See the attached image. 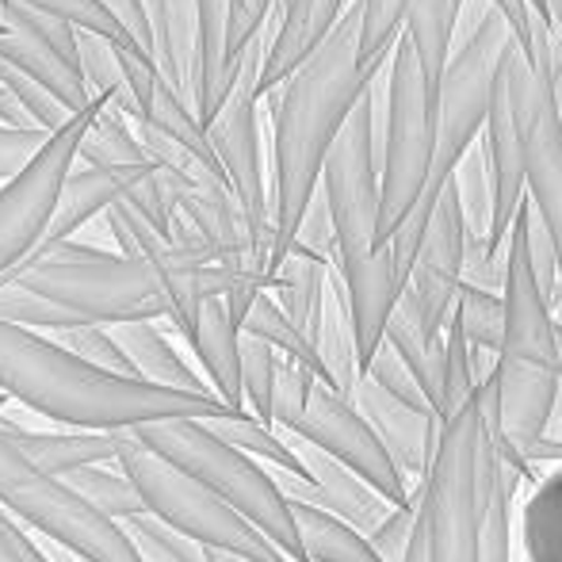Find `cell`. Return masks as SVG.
<instances>
[{
  "label": "cell",
  "mask_w": 562,
  "mask_h": 562,
  "mask_svg": "<svg viewBox=\"0 0 562 562\" xmlns=\"http://www.w3.org/2000/svg\"><path fill=\"white\" fill-rule=\"evenodd\" d=\"M371 74L360 61V4H348L318 46L260 100L272 104V180H268V215H272V252L268 276L291 249L318 192L322 165L337 131L360 100Z\"/></svg>",
  "instance_id": "6da1fadb"
},
{
  "label": "cell",
  "mask_w": 562,
  "mask_h": 562,
  "mask_svg": "<svg viewBox=\"0 0 562 562\" xmlns=\"http://www.w3.org/2000/svg\"><path fill=\"white\" fill-rule=\"evenodd\" d=\"M0 391L66 429H134L146 422H215L234 414L215 391H172L100 368L35 329L0 322Z\"/></svg>",
  "instance_id": "7a4b0ae2"
},
{
  "label": "cell",
  "mask_w": 562,
  "mask_h": 562,
  "mask_svg": "<svg viewBox=\"0 0 562 562\" xmlns=\"http://www.w3.org/2000/svg\"><path fill=\"white\" fill-rule=\"evenodd\" d=\"M318 192L334 226V268L345 283L356 356L363 368L383 340L386 318L402 291L391 249L379 241V161L368 85L329 146Z\"/></svg>",
  "instance_id": "3957f363"
},
{
  "label": "cell",
  "mask_w": 562,
  "mask_h": 562,
  "mask_svg": "<svg viewBox=\"0 0 562 562\" xmlns=\"http://www.w3.org/2000/svg\"><path fill=\"white\" fill-rule=\"evenodd\" d=\"M494 379H479L463 406L440 422V437L417 479V525L425 562H479V528L497 467Z\"/></svg>",
  "instance_id": "277c9868"
},
{
  "label": "cell",
  "mask_w": 562,
  "mask_h": 562,
  "mask_svg": "<svg viewBox=\"0 0 562 562\" xmlns=\"http://www.w3.org/2000/svg\"><path fill=\"white\" fill-rule=\"evenodd\" d=\"M502 306L505 326L490 379H494L502 437L520 456L532 440H540L551 429L562 379L555 360V311L540 295V283H536L532 265H528L525 234H520L517 218H513L509 234H505Z\"/></svg>",
  "instance_id": "5b68a950"
},
{
  "label": "cell",
  "mask_w": 562,
  "mask_h": 562,
  "mask_svg": "<svg viewBox=\"0 0 562 562\" xmlns=\"http://www.w3.org/2000/svg\"><path fill=\"white\" fill-rule=\"evenodd\" d=\"M505 43H509V27H505L502 12H497L494 0H490L479 27L451 46L445 77H440V85H437V142H432L429 180H425L422 200L414 203L406 223L386 237V249H391V257H394L398 283H406V276H409V265H414V257H417V241H422V234H425L432 203L445 192L451 169H456L459 157L474 146L482 123H486L490 100H494L497 61H502Z\"/></svg>",
  "instance_id": "8992f818"
},
{
  "label": "cell",
  "mask_w": 562,
  "mask_h": 562,
  "mask_svg": "<svg viewBox=\"0 0 562 562\" xmlns=\"http://www.w3.org/2000/svg\"><path fill=\"white\" fill-rule=\"evenodd\" d=\"M0 280H12L50 303L74 311L85 322L119 326L138 318H169V303L157 283L154 268L126 252L97 249L77 237L31 249Z\"/></svg>",
  "instance_id": "52a82bcc"
},
{
  "label": "cell",
  "mask_w": 562,
  "mask_h": 562,
  "mask_svg": "<svg viewBox=\"0 0 562 562\" xmlns=\"http://www.w3.org/2000/svg\"><path fill=\"white\" fill-rule=\"evenodd\" d=\"M131 432L149 451H157L161 459L177 463L180 471L200 479L207 490H215L229 509H237L249 525H257L291 562H306L303 548H299L295 520H291V502L283 497L272 471L260 459L226 445L218 432H211L207 422H192V417L146 422L134 425Z\"/></svg>",
  "instance_id": "ba28073f"
},
{
  "label": "cell",
  "mask_w": 562,
  "mask_h": 562,
  "mask_svg": "<svg viewBox=\"0 0 562 562\" xmlns=\"http://www.w3.org/2000/svg\"><path fill=\"white\" fill-rule=\"evenodd\" d=\"M115 467L138 490L146 513L184 532L188 540L252 562H291L257 525H249L241 513L229 509L215 490H207L177 463L149 451L131 429H115Z\"/></svg>",
  "instance_id": "9c48e42d"
},
{
  "label": "cell",
  "mask_w": 562,
  "mask_h": 562,
  "mask_svg": "<svg viewBox=\"0 0 562 562\" xmlns=\"http://www.w3.org/2000/svg\"><path fill=\"white\" fill-rule=\"evenodd\" d=\"M437 142V92L429 89L406 35L386 58V108L379 131V241L394 234L422 200Z\"/></svg>",
  "instance_id": "30bf717a"
},
{
  "label": "cell",
  "mask_w": 562,
  "mask_h": 562,
  "mask_svg": "<svg viewBox=\"0 0 562 562\" xmlns=\"http://www.w3.org/2000/svg\"><path fill=\"white\" fill-rule=\"evenodd\" d=\"M272 425L311 440L314 448L329 451L345 467H352L391 505L409 502V482L391 463V456L379 445L375 429L363 422L360 409L345 394H337L329 383H322L311 368L283 360V356L272 386Z\"/></svg>",
  "instance_id": "8fae6325"
},
{
  "label": "cell",
  "mask_w": 562,
  "mask_h": 562,
  "mask_svg": "<svg viewBox=\"0 0 562 562\" xmlns=\"http://www.w3.org/2000/svg\"><path fill=\"white\" fill-rule=\"evenodd\" d=\"M0 509L89 562H142L123 525L89 505L61 474L35 467L0 429Z\"/></svg>",
  "instance_id": "7c38bea8"
},
{
  "label": "cell",
  "mask_w": 562,
  "mask_h": 562,
  "mask_svg": "<svg viewBox=\"0 0 562 562\" xmlns=\"http://www.w3.org/2000/svg\"><path fill=\"white\" fill-rule=\"evenodd\" d=\"M497 85L513 108L525 161V195L536 207L559 260V314H562V119L548 69H532L517 43H505L497 61Z\"/></svg>",
  "instance_id": "4fadbf2b"
},
{
  "label": "cell",
  "mask_w": 562,
  "mask_h": 562,
  "mask_svg": "<svg viewBox=\"0 0 562 562\" xmlns=\"http://www.w3.org/2000/svg\"><path fill=\"white\" fill-rule=\"evenodd\" d=\"M268 35H272V27L265 23V31L241 50L234 89H229L223 108L207 123L211 149H215L218 165H223L226 184L234 192L237 211H241V223L249 229L252 252L265 260V268H268V252H272V215H268V177H265V154H260L257 77L268 50Z\"/></svg>",
  "instance_id": "5bb4252c"
},
{
  "label": "cell",
  "mask_w": 562,
  "mask_h": 562,
  "mask_svg": "<svg viewBox=\"0 0 562 562\" xmlns=\"http://www.w3.org/2000/svg\"><path fill=\"white\" fill-rule=\"evenodd\" d=\"M100 104H104V97H97L89 108H81V112L69 119V123L50 131L43 149L12 180L0 184V276L20 265L43 241L54 200H58V188L66 180V172L74 169L81 134L92 123Z\"/></svg>",
  "instance_id": "9a60e30c"
},
{
  "label": "cell",
  "mask_w": 562,
  "mask_h": 562,
  "mask_svg": "<svg viewBox=\"0 0 562 562\" xmlns=\"http://www.w3.org/2000/svg\"><path fill=\"white\" fill-rule=\"evenodd\" d=\"M463 257H467V226L463 211H459L456 184H445V192L437 195L429 211V223L417 241V257L409 265V276L402 283L398 295L409 303V311L417 314L425 334H445V322L456 303L459 280H463Z\"/></svg>",
  "instance_id": "2e32d148"
},
{
  "label": "cell",
  "mask_w": 562,
  "mask_h": 562,
  "mask_svg": "<svg viewBox=\"0 0 562 562\" xmlns=\"http://www.w3.org/2000/svg\"><path fill=\"white\" fill-rule=\"evenodd\" d=\"M348 402H352L363 414V422L375 429L379 445L386 448V456L398 467L402 479L414 486L425 474V467H429L432 448H437V437H440L437 414L414 409L409 402L394 398V394H386L383 386H375L363 375H360V383H356V391L348 394Z\"/></svg>",
  "instance_id": "e0dca14e"
},
{
  "label": "cell",
  "mask_w": 562,
  "mask_h": 562,
  "mask_svg": "<svg viewBox=\"0 0 562 562\" xmlns=\"http://www.w3.org/2000/svg\"><path fill=\"white\" fill-rule=\"evenodd\" d=\"M154 169V161H131V165H81V169H69L66 180L58 188V200H54L50 223L46 234L35 249L54 241H66L77 237L97 215H104L115 200H123L134 184H138L146 172Z\"/></svg>",
  "instance_id": "ac0fdd59"
},
{
  "label": "cell",
  "mask_w": 562,
  "mask_h": 562,
  "mask_svg": "<svg viewBox=\"0 0 562 562\" xmlns=\"http://www.w3.org/2000/svg\"><path fill=\"white\" fill-rule=\"evenodd\" d=\"M486 172H490V234H486V252H502L505 249V234L513 226L520 200H525V161H520V138H517V123H513V108L505 100V89L494 81V100H490L486 112Z\"/></svg>",
  "instance_id": "d6986e66"
},
{
  "label": "cell",
  "mask_w": 562,
  "mask_h": 562,
  "mask_svg": "<svg viewBox=\"0 0 562 562\" xmlns=\"http://www.w3.org/2000/svg\"><path fill=\"white\" fill-rule=\"evenodd\" d=\"M0 23H4V31H0V58H4L8 66L35 77V81L43 85V89H50L69 112H81V108H89L92 100H97V92L85 85L81 66H77L58 43H50L43 31H35L23 20H12V15H0Z\"/></svg>",
  "instance_id": "ffe728a7"
},
{
  "label": "cell",
  "mask_w": 562,
  "mask_h": 562,
  "mask_svg": "<svg viewBox=\"0 0 562 562\" xmlns=\"http://www.w3.org/2000/svg\"><path fill=\"white\" fill-rule=\"evenodd\" d=\"M280 12L272 20V35H268V50L260 61L257 92H272L314 46L326 38V31L337 23V15L348 8V0H280Z\"/></svg>",
  "instance_id": "44dd1931"
},
{
  "label": "cell",
  "mask_w": 562,
  "mask_h": 562,
  "mask_svg": "<svg viewBox=\"0 0 562 562\" xmlns=\"http://www.w3.org/2000/svg\"><path fill=\"white\" fill-rule=\"evenodd\" d=\"M237 58L229 50L226 0H195V46H192V112L203 126L215 119L234 89Z\"/></svg>",
  "instance_id": "7402d4cb"
},
{
  "label": "cell",
  "mask_w": 562,
  "mask_h": 562,
  "mask_svg": "<svg viewBox=\"0 0 562 562\" xmlns=\"http://www.w3.org/2000/svg\"><path fill=\"white\" fill-rule=\"evenodd\" d=\"M180 337H184L188 348L195 352L211 391H215L226 406L245 409L241 383H237V337H241V329H237L234 318H229L223 295L203 299L200 311L192 314V322H188V329Z\"/></svg>",
  "instance_id": "603a6c76"
},
{
  "label": "cell",
  "mask_w": 562,
  "mask_h": 562,
  "mask_svg": "<svg viewBox=\"0 0 562 562\" xmlns=\"http://www.w3.org/2000/svg\"><path fill=\"white\" fill-rule=\"evenodd\" d=\"M112 337L119 340L126 360H131L134 375L146 379V383L172 386V391H200V394L211 391V383L180 356V348L172 345L157 318L119 322V326H112Z\"/></svg>",
  "instance_id": "cb8c5ba5"
},
{
  "label": "cell",
  "mask_w": 562,
  "mask_h": 562,
  "mask_svg": "<svg viewBox=\"0 0 562 562\" xmlns=\"http://www.w3.org/2000/svg\"><path fill=\"white\" fill-rule=\"evenodd\" d=\"M154 46V66L172 92L192 104V46H195V0H142Z\"/></svg>",
  "instance_id": "d4e9b609"
},
{
  "label": "cell",
  "mask_w": 562,
  "mask_h": 562,
  "mask_svg": "<svg viewBox=\"0 0 562 562\" xmlns=\"http://www.w3.org/2000/svg\"><path fill=\"white\" fill-rule=\"evenodd\" d=\"M0 429L12 437V445L23 451L35 467L50 474H69L89 463H115V432L97 429H66V432H38L20 425L0 409Z\"/></svg>",
  "instance_id": "484cf974"
},
{
  "label": "cell",
  "mask_w": 562,
  "mask_h": 562,
  "mask_svg": "<svg viewBox=\"0 0 562 562\" xmlns=\"http://www.w3.org/2000/svg\"><path fill=\"white\" fill-rule=\"evenodd\" d=\"M311 345L322 360L326 383L348 398V394L356 391V383H360L363 368H360V356H356V334H352V318H348L345 283H340L337 268H329L318 322H314V329H311Z\"/></svg>",
  "instance_id": "4316f807"
},
{
  "label": "cell",
  "mask_w": 562,
  "mask_h": 562,
  "mask_svg": "<svg viewBox=\"0 0 562 562\" xmlns=\"http://www.w3.org/2000/svg\"><path fill=\"white\" fill-rule=\"evenodd\" d=\"M334 260L322 252L306 249L303 241H291V249L280 257V265L272 268V299L280 303V311L311 337L314 322L322 311V295H326V280Z\"/></svg>",
  "instance_id": "83f0119b"
},
{
  "label": "cell",
  "mask_w": 562,
  "mask_h": 562,
  "mask_svg": "<svg viewBox=\"0 0 562 562\" xmlns=\"http://www.w3.org/2000/svg\"><path fill=\"white\" fill-rule=\"evenodd\" d=\"M383 340L394 348V352L406 360V368L414 371L417 386H422L425 402L432 406V414L440 409V386H445V334H425L417 314L409 311V303L398 295L391 318H386ZM440 422V417H437Z\"/></svg>",
  "instance_id": "f1b7e54d"
},
{
  "label": "cell",
  "mask_w": 562,
  "mask_h": 562,
  "mask_svg": "<svg viewBox=\"0 0 562 562\" xmlns=\"http://www.w3.org/2000/svg\"><path fill=\"white\" fill-rule=\"evenodd\" d=\"M291 520H295L299 548H303L306 562H383L368 543V536L348 520H340L337 513L291 502Z\"/></svg>",
  "instance_id": "f546056e"
},
{
  "label": "cell",
  "mask_w": 562,
  "mask_h": 562,
  "mask_svg": "<svg viewBox=\"0 0 562 562\" xmlns=\"http://www.w3.org/2000/svg\"><path fill=\"white\" fill-rule=\"evenodd\" d=\"M463 0H409L406 20H402V35L409 38L417 54V66H422L429 89L437 92L440 77H445L451 38H456V20Z\"/></svg>",
  "instance_id": "4dcf8cb0"
},
{
  "label": "cell",
  "mask_w": 562,
  "mask_h": 562,
  "mask_svg": "<svg viewBox=\"0 0 562 562\" xmlns=\"http://www.w3.org/2000/svg\"><path fill=\"white\" fill-rule=\"evenodd\" d=\"M520 543L528 562H562V463L532 482L520 509Z\"/></svg>",
  "instance_id": "1f68e13d"
},
{
  "label": "cell",
  "mask_w": 562,
  "mask_h": 562,
  "mask_svg": "<svg viewBox=\"0 0 562 562\" xmlns=\"http://www.w3.org/2000/svg\"><path fill=\"white\" fill-rule=\"evenodd\" d=\"M123 58H126V46L97 35V31L77 27V66H81L85 85H89L97 97H104L112 108H119L131 123H138V104H134L131 85H126Z\"/></svg>",
  "instance_id": "d6a6232c"
},
{
  "label": "cell",
  "mask_w": 562,
  "mask_h": 562,
  "mask_svg": "<svg viewBox=\"0 0 562 562\" xmlns=\"http://www.w3.org/2000/svg\"><path fill=\"white\" fill-rule=\"evenodd\" d=\"M241 334H252V337H260L265 345H272L276 352L283 356V360H295V363H303V368H311L314 375L326 383V371H322V360H318V352H314V345H311V337L303 334V329L295 326V322L288 318V314L280 311V303L272 299V291H260L257 299H252V306L245 311V318H241Z\"/></svg>",
  "instance_id": "836d02e7"
},
{
  "label": "cell",
  "mask_w": 562,
  "mask_h": 562,
  "mask_svg": "<svg viewBox=\"0 0 562 562\" xmlns=\"http://www.w3.org/2000/svg\"><path fill=\"white\" fill-rule=\"evenodd\" d=\"M207 425H211V432H218V437L226 440V445L241 448L245 456L260 459L265 467H280V471L303 474V463H299L295 448L288 445L283 429H276V425L252 417L249 409H234V414H223Z\"/></svg>",
  "instance_id": "e575fe53"
},
{
  "label": "cell",
  "mask_w": 562,
  "mask_h": 562,
  "mask_svg": "<svg viewBox=\"0 0 562 562\" xmlns=\"http://www.w3.org/2000/svg\"><path fill=\"white\" fill-rule=\"evenodd\" d=\"M517 490L520 474L497 456L479 528V562H513V502H517Z\"/></svg>",
  "instance_id": "d590c367"
},
{
  "label": "cell",
  "mask_w": 562,
  "mask_h": 562,
  "mask_svg": "<svg viewBox=\"0 0 562 562\" xmlns=\"http://www.w3.org/2000/svg\"><path fill=\"white\" fill-rule=\"evenodd\" d=\"M77 157L85 165H131V161H149L146 149L138 142V131L119 108L104 104L97 108L92 123L85 126L81 146H77Z\"/></svg>",
  "instance_id": "8d00e7d4"
},
{
  "label": "cell",
  "mask_w": 562,
  "mask_h": 562,
  "mask_svg": "<svg viewBox=\"0 0 562 562\" xmlns=\"http://www.w3.org/2000/svg\"><path fill=\"white\" fill-rule=\"evenodd\" d=\"M451 318H456L459 334H463L471 352L497 356V345H502V326H505L502 291L459 280L456 303H451Z\"/></svg>",
  "instance_id": "74e56055"
},
{
  "label": "cell",
  "mask_w": 562,
  "mask_h": 562,
  "mask_svg": "<svg viewBox=\"0 0 562 562\" xmlns=\"http://www.w3.org/2000/svg\"><path fill=\"white\" fill-rule=\"evenodd\" d=\"M276 368H280V352H276L272 345H265V340L252 337V334L237 337V383H241V406L268 425H272Z\"/></svg>",
  "instance_id": "f35d334b"
},
{
  "label": "cell",
  "mask_w": 562,
  "mask_h": 562,
  "mask_svg": "<svg viewBox=\"0 0 562 562\" xmlns=\"http://www.w3.org/2000/svg\"><path fill=\"white\" fill-rule=\"evenodd\" d=\"M61 479H66L89 505H97L100 513H108L112 520H126V517H134V513L146 509L138 490L131 486V479H126L123 471H112L108 463L77 467V471L61 474Z\"/></svg>",
  "instance_id": "ab89813d"
},
{
  "label": "cell",
  "mask_w": 562,
  "mask_h": 562,
  "mask_svg": "<svg viewBox=\"0 0 562 562\" xmlns=\"http://www.w3.org/2000/svg\"><path fill=\"white\" fill-rule=\"evenodd\" d=\"M119 525L131 536L142 562H207V548H203V543L188 540L184 532H177V528L157 520L154 513H146V509L119 520Z\"/></svg>",
  "instance_id": "60d3db41"
},
{
  "label": "cell",
  "mask_w": 562,
  "mask_h": 562,
  "mask_svg": "<svg viewBox=\"0 0 562 562\" xmlns=\"http://www.w3.org/2000/svg\"><path fill=\"white\" fill-rule=\"evenodd\" d=\"M360 4V61L368 74L386 66L394 38L402 35L409 0H356Z\"/></svg>",
  "instance_id": "b9f144b4"
},
{
  "label": "cell",
  "mask_w": 562,
  "mask_h": 562,
  "mask_svg": "<svg viewBox=\"0 0 562 562\" xmlns=\"http://www.w3.org/2000/svg\"><path fill=\"white\" fill-rule=\"evenodd\" d=\"M0 322L35 329V334H54V329H69V326H77V322H85V318H77L74 311L50 303V299L35 295V291L20 288V283L0 280Z\"/></svg>",
  "instance_id": "7bdbcfd3"
},
{
  "label": "cell",
  "mask_w": 562,
  "mask_h": 562,
  "mask_svg": "<svg viewBox=\"0 0 562 562\" xmlns=\"http://www.w3.org/2000/svg\"><path fill=\"white\" fill-rule=\"evenodd\" d=\"M50 340H58L61 348H69L74 356L89 363H100V368H112V371H123V375H134L131 360L123 356L119 340L112 337V326H100V322H77L69 329H54L46 334Z\"/></svg>",
  "instance_id": "ee69618b"
},
{
  "label": "cell",
  "mask_w": 562,
  "mask_h": 562,
  "mask_svg": "<svg viewBox=\"0 0 562 562\" xmlns=\"http://www.w3.org/2000/svg\"><path fill=\"white\" fill-rule=\"evenodd\" d=\"M0 85H4V89L12 92V97L20 100L23 108H27L31 119H35L43 131H58L61 123H69V119L77 115V112H69V108L61 104V100L54 97L50 89H43L35 77L20 74L15 66H8L4 58H0Z\"/></svg>",
  "instance_id": "f6af8a7d"
},
{
  "label": "cell",
  "mask_w": 562,
  "mask_h": 562,
  "mask_svg": "<svg viewBox=\"0 0 562 562\" xmlns=\"http://www.w3.org/2000/svg\"><path fill=\"white\" fill-rule=\"evenodd\" d=\"M471 386H474V375H471V356H467V340L459 334L456 318L448 314V322H445V386H440V409H437L440 422H448V417L463 406Z\"/></svg>",
  "instance_id": "bcb514c9"
},
{
  "label": "cell",
  "mask_w": 562,
  "mask_h": 562,
  "mask_svg": "<svg viewBox=\"0 0 562 562\" xmlns=\"http://www.w3.org/2000/svg\"><path fill=\"white\" fill-rule=\"evenodd\" d=\"M363 379H371L375 386H383V391L394 394V398L409 402L414 409H429V414H432V406L425 402L422 386H417L414 371L406 368V360H402V356L394 352L386 340H379V348L368 356V363H363Z\"/></svg>",
  "instance_id": "7dc6e473"
},
{
  "label": "cell",
  "mask_w": 562,
  "mask_h": 562,
  "mask_svg": "<svg viewBox=\"0 0 562 562\" xmlns=\"http://www.w3.org/2000/svg\"><path fill=\"white\" fill-rule=\"evenodd\" d=\"M20 4L43 8V12H54V15H61V20H69L74 27L97 31V35H104V38H112V43L126 46V50H138V46L131 43V35L123 31V23H119L115 15L100 4V0H20ZM146 58H149V54H146Z\"/></svg>",
  "instance_id": "c3c4849f"
},
{
  "label": "cell",
  "mask_w": 562,
  "mask_h": 562,
  "mask_svg": "<svg viewBox=\"0 0 562 562\" xmlns=\"http://www.w3.org/2000/svg\"><path fill=\"white\" fill-rule=\"evenodd\" d=\"M272 12H276V0H226V31H229L234 58H241L245 46L265 31Z\"/></svg>",
  "instance_id": "681fc988"
},
{
  "label": "cell",
  "mask_w": 562,
  "mask_h": 562,
  "mask_svg": "<svg viewBox=\"0 0 562 562\" xmlns=\"http://www.w3.org/2000/svg\"><path fill=\"white\" fill-rule=\"evenodd\" d=\"M50 138V131L43 126H8L0 123V184L12 180L31 157L43 149V142Z\"/></svg>",
  "instance_id": "f907efd6"
},
{
  "label": "cell",
  "mask_w": 562,
  "mask_h": 562,
  "mask_svg": "<svg viewBox=\"0 0 562 562\" xmlns=\"http://www.w3.org/2000/svg\"><path fill=\"white\" fill-rule=\"evenodd\" d=\"M0 562H50L43 555V548H35V540L4 509H0Z\"/></svg>",
  "instance_id": "816d5d0a"
},
{
  "label": "cell",
  "mask_w": 562,
  "mask_h": 562,
  "mask_svg": "<svg viewBox=\"0 0 562 562\" xmlns=\"http://www.w3.org/2000/svg\"><path fill=\"white\" fill-rule=\"evenodd\" d=\"M108 12L123 23V31L131 35V43L138 46L142 54L154 58V46H149V27H146V12H142V0H100Z\"/></svg>",
  "instance_id": "f5cc1de1"
},
{
  "label": "cell",
  "mask_w": 562,
  "mask_h": 562,
  "mask_svg": "<svg viewBox=\"0 0 562 562\" xmlns=\"http://www.w3.org/2000/svg\"><path fill=\"white\" fill-rule=\"evenodd\" d=\"M0 123H8V126H38L35 119H31L27 108H23L20 100L4 89V85H0Z\"/></svg>",
  "instance_id": "db71d44e"
},
{
  "label": "cell",
  "mask_w": 562,
  "mask_h": 562,
  "mask_svg": "<svg viewBox=\"0 0 562 562\" xmlns=\"http://www.w3.org/2000/svg\"><path fill=\"white\" fill-rule=\"evenodd\" d=\"M548 15H551V27L562 35V0H548Z\"/></svg>",
  "instance_id": "11a10c76"
},
{
  "label": "cell",
  "mask_w": 562,
  "mask_h": 562,
  "mask_svg": "<svg viewBox=\"0 0 562 562\" xmlns=\"http://www.w3.org/2000/svg\"><path fill=\"white\" fill-rule=\"evenodd\" d=\"M207 562H252V559H241V555H229V551H211L207 548Z\"/></svg>",
  "instance_id": "9f6ffc18"
},
{
  "label": "cell",
  "mask_w": 562,
  "mask_h": 562,
  "mask_svg": "<svg viewBox=\"0 0 562 562\" xmlns=\"http://www.w3.org/2000/svg\"><path fill=\"white\" fill-rule=\"evenodd\" d=\"M555 437H562V386H559V402H555V417H551V429Z\"/></svg>",
  "instance_id": "6f0895ef"
},
{
  "label": "cell",
  "mask_w": 562,
  "mask_h": 562,
  "mask_svg": "<svg viewBox=\"0 0 562 562\" xmlns=\"http://www.w3.org/2000/svg\"><path fill=\"white\" fill-rule=\"evenodd\" d=\"M555 360H559V379H562V318H555Z\"/></svg>",
  "instance_id": "680465c9"
},
{
  "label": "cell",
  "mask_w": 562,
  "mask_h": 562,
  "mask_svg": "<svg viewBox=\"0 0 562 562\" xmlns=\"http://www.w3.org/2000/svg\"><path fill=\"white\" fill-rule=\"evenodd\" d=\"M532 4H536V8H540V12H543V15H548V0H532ZM548 20H551V15H548Z\"/></svg>",
  "instance_id": "91938a15"
},
{
  "label": "cell",
  "mask_w": 562,
  "mask_h": 562,
  "mask_svg": "<svg viewBox=\"0 0 562 562\" xmlns=\"http://www.w3.org/2000/svg\"><path fill=\"white\" fill-rule=\"evenodd\" d=\"M8 402H12V398H8V394H4V391H0V409H4V406H8Z\"/></svg>",
  "instance_id": "94428289"
},
{
  "label": "cell",
  "mask_w": 562,
  "mask_h": 562,
  "mask_svg": "<svg viewBox=\"0 0 562 562\" xmlns=\"http://www.w3.org/2000/svg\"><path fill=\"white\" fill-rule=\"evenodd\" d=\"M77 562H89V559H77Z\"/></svg>",
  "instance_id": "6125c7cd"
},
{
  "label": "cell",
  "mask_w": 562,
  "mask_h": 562,
  "mask_svg": "<svg viewBox=\"0 0 562 562\" xmlns=\"http://www.w3.org/2000/svg\"><path fill=\"white\" fill-rule=\"evenodd\" d=\"M0 8H4V0H0Z\"/></svg>",
  "instance_id": "be15d7a7"
},
{
  "label": "cell",
  "mask_w": 562,
  "mask_h": 562,
  "mask_svg": "<svg viewBox=\"0 0 562 562\" xmlns=\"http://www.w3.org/2000/svg\"><path fill=\"white\" fill-rule=\"evenodd\" d=\"M0 31H4V23H0Z\"/></svg>",
  "instance_id": "e7e4bbea"
}]
</instances>
